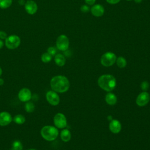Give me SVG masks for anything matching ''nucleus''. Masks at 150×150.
<instances>
[{"label": "nucleus", "instance_id": "34", "mask_svg": "<svg viewBox=\"0 0 150 150\" xmlns=\"http://www.w3.org/2000/svg\"><path fill=\"white\" fill-rule=\"evenodd\" d=\"M2 70L1 67H0V76L2 75Z\"/></svg>", "mask_w": 150, "mask_h": 150}, {"label": "nucleus", "instance_id": "24", "mask_svg": "<svg viewBox=\"0 0 150 150\" xmlns=\"http://www.w3.org/2000/svg\"><path fill=\"white\" fill-rule=\"evenodd\" d=\"M49 54H50L52 56H55L57 53V49L54 46H50L47 49V52Z\"/></svg>", "mask_w": 150, "mask_h": 150}, {"label": "nucleus", "instance_id": "23", "mask_svg": "<svg viewBox=\"0 0 150 150\" xmlns=\"http://www.w3.org/2000/svg\"><path fill=\"white\" fill-rule=\"evenodd\" d=\"M52 59V56L50 54H49L47 52L43 53L41 56V60L45 63L50 62Z\"/></svg>", "mask_w": 150, "mask_h": 150}, {"label": "nucleus", "instance_id": "29", "mask_svg": "<svg viewBox=\"0 0 150 150\" xmlns=\"http://www.w3.org/2000/svg\"><path fill=\"white\" fill-rule=\"evenodd\" d=\"M108 4H112V5H114V4H118V2H120V1L121 0H105Z\"/></svg>", "mask_w": 150, "mask_h": 150}, {"label": "nucleus", "instance_id": "20", "mask_svg": "<svg viewBox=\"0 0 150 150\" xmlns=\"http://www.w3.org/2000/svg\"><path fill=\"white\" fill-rule=\"evenodd\" d=\"M12 150H22L23 149L22 143L19 140L14 141L12 144Z\"/></svg>", "mask_w": 150, "mask_h": 150}, {"label": "nucleus", "instance_id": "19", "mask_svg": "<svg viewBox=\"0 0 150 150\" xmlns=\"http://www.w3.org/2000/svg\"><path fill=\"white\" fill-rule=\"evenodd\" d=\"M115 62H116L118 67L120 68H121V69L124 68L127 65L126 59L122 56H120V57H117Z\"/></svg>", "mask_w": 150, "mask_h": 150}, {"label": "nucleus", "instance_id": "26", "mask_svg": "<svg viewBox=\"0 0 150 150\" xmlns=\"http://www.w3.org/2000/svg\"><path fill=\"white\" fill-rule=\"evenodd\" d=\"M141 88L144 91H146L149 88V83L148 81H142L141 84Z\"/></svg>", "mask_w": 150, "mask_h": 150}, {"label": "nucleus", "instance_id": "1", "mask_svg": "<svg viewBox=\"0 0 150 150\" xmlns=\"http://www.w3.org/2000/svg\"><path fill=\"white\" fill-rule=\"evenodd\" d=\"M50 85L52 90L57 93H64L70 87V83L67 78L64 76L58 75L52 78Z\"/></svg>", "mask_w": 150, "mask_h": 150}, {"label": "nucleus", "instance_id": "6", "mask_svg": "<svg viewBox=\"0 0 150 150\" xmlns=\"http://www.w3.org/2000/svg\"><path fill=\"white\" fill-rule=\"evenodd\" d=\"M56 47L59 50L66 51L68 49L69 46V39L65 35H59L56 41Z\"/></svg>", "mask_w": 150, "mask_h": 150}, {"label": "nucleus", "instance_id": "18", "mask_svg": "<svg viewBox=\"0 0 150 150\" xmlns=\"http://www.w3.org/2000/svg\"><path fill=\"white\" fill-rule=\"evenodd\" d=\"M25 117L22 114H16L14 116V117L12 118V120L13 122L17 124L21 125L23 124L25 122Z\"/></svg>", "mask_w": 150, "mask_h": 150}, {"label": "nucleus", "instance_id": "8", "mask_svg": "<svg viewBox=\"0 0 150 150\" xmlns=\"http://www.w3.org/2000/svg\"><path fill=\"white\" fill-rule=\"evenodd\" d=\"M46 98L47 102L52 105H57L60 102L59 95L53 90H50L46 93Z\"/></svg>", "mask_w": 150, "mask_h": 150}, {"label": "nucleus", "instance_id": "10", "mask_svg": "<svg viewBox=\"0 0 150 150\" xmlns=\"http://www.w3.org/2000/svg\"><path fill=\"white\" fill-rule=\"evenodd\" d=\"M18 97L22 102L29 101L32 98L31 91L28 88H22L19 90Z\"/></svg>", "mask_w": 150, "mask_h": 150}, {"label": "nucleus", "instance_id": "17", "mask_svg": "<svg viewBox=\"0 0 150 150\" xmlns=\"http://www.w3.org/2000/svg\"><path fill=\"white\" fill-rule=\"evenodd\" d=\"M60 138L64 142H68L71 139V133L67 129H63L60 132Z\"/></svg>", "mask_w": 150, "mask_h": 150}, {"label": "nucleus", "instance_id": "25", "mask_svg": "<svg viewBox=\"0 0 150 150\" xmlns=\"http://www.w3.org/2000/svg\"><path fill=\"white\" fill-rule=\"evenodd\" d=\"M80 11L83 13H87L90 11V8L88 5L84 4V5H83L82 6H81Z\"/></svg>", "mask_w": 150, "mask_h": 150}, {"label": "nucleus", "instance_id": "5", "mask_svg": "<svg viewBox=\"0 0 150 150\" xmlns=\"http://www.w3.org/2000/svg\"><path fill=\"white\" fill-rule=\"evenodd\" d=\"M21 44L20 38L16 35H11L5 39V45L9 49H15L19 47Z\"/></svg>", "mask_w": 150, "mask_h": 150}, {"label": "nucleus", "instance_id": "15", "mask_svg": "<svg viewBox=\"0 0 150 150\" xmlns=\"http://www.w3.org/2000/svg\"><path fill=\"white\" fill-rule=\"evenodd\" d=\"M105 100L108 104L113 105L116 104L117 101V98L116 96L114 94L112 93H108L105 96Z\"/></svg>", "mask_w": 150, "mask_h": 150}, {"label": "nucleus", "instance_id": "11", "mask_svg": "<svg viewBox=\"0 0 150 150\" xmlns=\"http://www.w3.org/2000/svg\"><path fill=\"white\" fill-rule=\"evenodd\" d=\"M25 9L26 12L29 15H33L38 11V5L33 0H28L25 4Z\"/></svg>", "mask_w": 150, "mask_h": 150}, {"label": "nucleus", "instance_id": "28", "mask_svg": "<svg viewBox=\"0 0 150 150\" xmlns=\"http://www.w3.org/2000/svg\"><path fill=\"white\" fill-rule=\"evenodd\" d=\"M86 4L88 5H93L95 4L96 0H84Z\"/></svg>", "mask_w": 150, "mask_h": 150}, {"label": "nucleus", "instance_id": "13", "mask_svg": "<svg viewBox=\"0 0 150 150\" xmlns=\"http://www.w3.org/2000/svg\"><path fill=\"white\" fill-rule=\"evenodd\" d=\"M90 11L93 16L100 17L104 13V8L100 4H94L90 8Z\"/></svg>", "mask_w": 150, "mask_h": 150}, {"label": "nucleus", "instance_id": "30", "mask_svg": "<svg viewBox=\"0 0 150 150\" xmlns=\"http://www.w3.org/2000/svg\"><path fill=\"white\" fill-rule=\"evenodd\" d=\"M4 46V42L1 40L0 39V49H2Z\"/></svg>", "mask_w": 150, "mask_h": 150}, {"label": "nucleus", "instance_id": "21", "mask_svg": "<svg viewBox=\"0 0 150 150\" xmlns=\"http://www.w3.org/2000/svg\"><path fill=\"white\" fill-rule=\"evenodd\" d=\"M35 108V104L30 101H27L25 105V110L27 112H32L34 111Z\"/></svg>", "mask_w": 150, "mask_h": 150}, {"label": "nucleus", "instance_id": "14", "mask_svg": "<svg viewBox=\"0 0 150 150\" xmlns=\"http://www.w3.org/2000/svg\"><path fill=\"white\" fill-rule=\"evenodd\" d=\"M109 129L114 134L118 133L121 129V125L120 122L117 120H111L109 124Z\"/></svg>", "mask_w": 150, "mask_h": 150}, {"label": "nucleus", "instance_id": "3", "mask_svg": "<svg viewBox=\"0 0 150 150\" xmlns=\"http://www.w3.org/2000/svg\"><path fill=\"white\" fill-rule=\"evenodd\" d=\"M40 135L42 138L48 141H52L56 139L59 135L57 128L52 125H46L42 128Z\"/></svg>", "mask_w": 150, "mask_h": 150}, {"label": "nucleus", "instance_id": "33", "mask_svg": "<svg viewBox=\"0 0 150 150\" xmlns=\"http://www.w3.org/2000/svg\"><path fill=\"white\" fill-rule=\"evenodd\" d=\"M137 4H139V3H141L142 1V0H134Z\"/></svg>", "mask_w": 150, "mask_h": 150}, {"label": "nucleus", "instance_id": "16", "mask_svg": "<svg viewBox=\"0 0 150 150\" xmlns=\"http://www.w3.org/2000/svg\"><path fill=\"white\" fill-rule=\"evenodd\" d=\"M54 62L59 66H63L65 64L66 59L64 55L60 53L56 54L54 56Z\"/></svg>", "mask_w": 150, "mask_h": 150}, {"label": "nucleus", "instance_id": "32", "mask_svg": "<svg viewBox=\"0 0 150 150\" xmlns=\"http://www.w3.org/2000/svg\"><path fill=\"white\" fill-rule=\"evenodd\" d=\"M22 2H24V1L23 0H19V1H18V2L20 4V5H23V4L24 3H23ZM24 5H25V4H24Z\"/></svg>", "mask_w": 150, "mask_h": 150}, {"label": "nucleus", "instance_id": "9", "mask_svg": "<svg viewBox=\"0 0 150 150\" xmlns=\"http://www.w3.org/2000/svg\"><path fill=\"white\" fill-rule=\"evenodd\" d=\"M149 100V94L146 91H143L137 96L136 99V103L138 106L143 107L148 103Z\"/></svg>", "mask_w": 150, "mask_h": 150}, {"label": "nucleus", "instance_id": "35", "mask_svg": "<svg viewBox=\"0 0 150 150\" xmlns=\"http://www.w3.org/2000/svg\"><path fill=\"white\" fill-rule=\"evenodd\" d=\"M28 150H36V149H34V148H30V149H28Z\"/></svg>", "mask_w": 150, "mask_h": 150}, {"label": "nucleus", "instance_id": "22", "mask_svg": "<svg viewBox=\"0 0 150 150\" xmlns=\"http://www.w3.org/2000/svg\"><path fill=\"white\" fill-rule=\"evenodd\" d=\"M12 4V0H0V8L6 9L11 6Z\"/></svg>", "mask_w": 150, "mask_h": 150}, {"label": "nucleus", "instance_id": "12", "mask_svg": "<svg viewBox=\"0 0 150 150\" xmlns=\"http://www.w3.org/2000/svg\"><path fill=\"white\" fill-rule=\"evenodd\" d=\"M12 121V117L11 114L7 111H2L0 112V126H6Z\"/></svg>", "mask_w": 150, "mask_h": 150}, {"label": "nucleus", "instance_id": "27", "mask_svg": "<svg viewBox=\"0 0 150 150\" xmlns=\"http://www.w3.org/2000/svg\"><path fill=\"white\" fill-rule=\"evenodd\" d=\"M8 37L5 31H0V39H5Z\"/></svg>", "mask_w": 150, "mask_h": 150}, {"label": "nucleus", "instance_id": "7", "mask_svg": "<svg viewBox=\"0 0 150 150\" xmlns=\"http://www.w3.org/2000/svg\"><path fill=\"white\" fill-rule=\"evenodd\" d=\"M54 125L58 128H64L67 125V120L65 115L60 112L57 113L53 118Z\"/></svg>", "mask_w": 150, "mask_h": 150}, {"label": "nucleus", "instance_id": "2", "mask_svg": "<svg viewBox=\"0 0 150 150\" xmlns=\"http://www.w3.org/2000/svg\"><path fill=\"white\" fill-rule=\"evenodd\" d=\"M99 87L106 91H111L116 86V80L115 77L110 74H104L98 79Z\"/></svg>", "mask_w": 150, "mask_h": 150}, {"label": "nucleus", "instance_id": "36", "mask_svg": "<svg viewBox=\"0 0 150 150\" xmlns=\"http://www.w3.org/2000/svg\"><path fill=\"white\" fill-rule=\"evenodd\" d=\"M126 1H132V0H126Z\"/></svg>", "mask_w": 150, "mask_h": 150}, {"label": "nucleus", "instance_id": "31", "mask_svg": "<svg viewBox=\"0 0 150 150\" xmlns=\"http://www.w3.org/2000/svg\"><path fill=\"white\" fill-rule=\"evenodd\" d=\"M4 84V80H3V79L0 78V86H2Z\"/></svg>", "mask_w": 150, "mask_h": 150}, {"label": "nucleus", "instance_id": "4", "mask_svg": "<svg viewBox=\"0 0 150 150\" xmlns=\"http://www.w3.org/2000/svg\"><path fill=\"white\" fill-rule=\"evenodd\" d=\"M116 59L117 56L114 53L107 52L101 56L100 62L103 66L105 67H109L115 63Z\"/></svg>", "mask_w": 150, "mask_h": 150}]
</instances>
